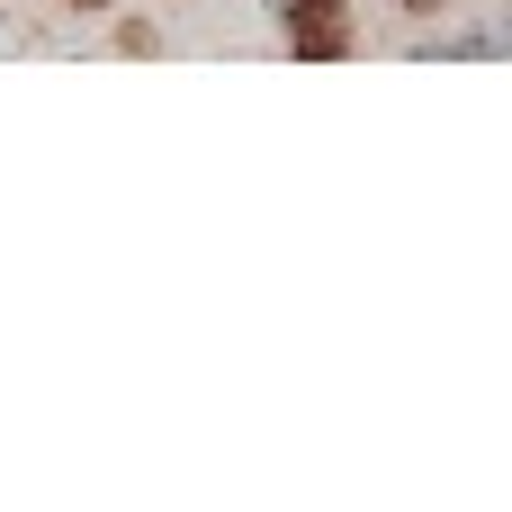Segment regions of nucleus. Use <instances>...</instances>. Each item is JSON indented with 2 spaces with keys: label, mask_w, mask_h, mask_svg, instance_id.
Instances as JSON below:
<instances>
[{
  "label": "nucleus",
  "mask_w": 512,
  "mask_h": 512,
  "mask_svg": "<svg viewBox=\"0 0 512 512\" xmlns=\"http://www.w3.org/2000/svg\"><path fill=\"white\" fill-rule=\"evenodd\" d=\"M288 18H306V45H315V54H333V45H342V27H333V0H297Z\"/></svg>",
  "instance_id": "obj_1"
},
{
  "label": "nucleus",
  "mask_w": 512,
  "mask_h": 512,
  "mask_svg": "<svg viewBox=\"0 0 512 512\" xmlns=\"http://www.w3.org/2000/svg\"><path fill=\"white\" fill-rule=\"evenodd\" d=\"M414 9H441V0H414Z\"/></svg>",
  "instance_id": "obj_2"
}]
</instances>
